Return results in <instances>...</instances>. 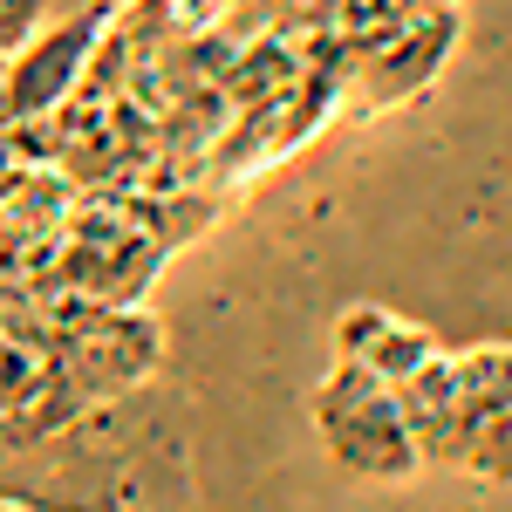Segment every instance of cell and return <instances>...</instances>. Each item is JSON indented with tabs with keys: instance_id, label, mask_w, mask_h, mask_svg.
Here are the masks:
<instances>
[{
	"instance_id": "2",
	"label": "cell",
	"mask_w": 512,
	"mask_h": 512,
	"mask_svg": "<svg viewBox=\"0 0 512 512\" xmlns=\"http://www.w3.org/2000/svg\"><path fill=\"white\" fill-rule=\"evenodd\" d=\"M315 431L328 444V458L355 478H410L417 458V437L403 424V403L396 383H383L376 369L362 362H335L315 390Z\"/></svg>"
},
{
	"instance_id": "11",
	"label": "cell",
	"mask_w": 512,
	"mask_h": 512,
	"mask_svg": "<svg viewBox=\"0 0 512 512\" xmlns=\"http://www.w3.org/2000/svg\"><path fill=\"white\" fill-rule=\"evenodd\" d=\"M0 512H41V506H21V499H0Z\"/></svg>"
},
{
	"instance_id": "5",
	"label": "cell",
	"mask_w": 512,
	"mask_h": 512,
	"mask_svg": "<svg viewBox=\"0 0 512 512\" xmlns=\"http://www.w3.org/2000/svg\"><path fill=\"white\" fill-rule=\"evenodd\" d=\"M396 403H403V424L417 437V458H437V465L465 458V417H458V390H451V355H431L424 369H410L396 383Z\"/></svg>"
},
{
	"instance_id": "3",
	"label": "cell",
	"mask_w": 512,
	"mask_h": 512,
	"mask_svg": "<svg viewBox=\"0 0 512 512\" xmlns=\"http://www.w3.org/2000/svg\"><path fill=\"white\" fill-rule=\"evenodd\" d=\"M117 0H89L76 7L69 21H55V28H35V35L14 48V62H7V76H0V117L7 123H35L48 117L55 103H69L89 76V55H96V41L117 28Z\"/></svg>"
},
{
	"instance_id": "9",
	"label": "cell",
	"mask_w": 512,
	"mask_h": 512,
	"mask_svg": "<svg viewBox=\"0 0 512 512\" xmlns=\"http://www.w3.org/2000/svg\"><path fill=\"white\" fill-rule=\"evenodd\" d=\"M41 14H48V0H0V55H14L21 41L35 35Z\"/></svg>"
},
{
	"instance_id": "10",
	"label": "cell",
	"mask_w": 512,
	"mask_h": 512,
	"mask_svg": "<svg viewBox=\"0 0 512 512\" xmlns=\"http://www.w3.org/2000/svg\"><path fill=\"white\" fill-rule=\"evenodd\" d=\"M21 308H28V301H21V294H14V287H0V328H7V321L21 315Z\"/></svg>"
},
{
	"instance_id": "4",
	"label": "cell",
	"mask_w": 512,
	"mask_h": 512,
	"mask_svg": "<svg viewBox=\"0 0 512 512\" xmlns=\"http://www.w3.org/2000/svg\"><path fill=\"white\" fill-rule=\"evenodd\" d=\"M451 41H458V14H451V7H437V14H424V21H410L403 35L383 41V55L362 62V103L376 110V103H403V96H417V89L437 76V62L451 55Z\"/></svg>"
},
{
	"instance_id": "8",
	"label": "cell",
	"mask_w": 512,
	"mask_h": 512,
	"mask_svg": "<svg viewBox=\"0 0 512 512\" xmlns=\"http://www.w3.org/2000/svg\"><path fill=\"white\" fill-rule=\"evenodd\" d=\"M458 465L472 478H485V485H512V410H492V417L478 424Z\"/></svg>"
},
{
	"instance_id": "1",
	"label": "cell",
	"mask_w": 512,
	"mask_h": 512,
	"mask_svg": "<svg viewBox=\"0 0 512 512\" xmlns=\"http://www.w3.org/2000/svg\"><path fill=\"white\" fill-rule=\"evenodd\" d=\"M0 499L41 512H198L171 390L137 383L130 396L96 403L55 437L0 458Z\"/></svg>"
},
{
	"instance_id": "6",
	"label": "cell",
	"mask_w": 512,
	"mask_h": 512,
	"mask_svg": "<svg viewBox=\"0 0 512 512\" xmlns=\"http://www.w3.org/2000/svg\"><path fill=\"white\" fill-rule=\"evenodd\" d=\"M335 349H342V362L376 369L383 383H403L410 369H424V362L437 355V342L424 335V328L383 315V308H349V315L335 321Z\"/></svg>"
},
{
	"instance_id": "7",
	"label": "cell",
	"mask_w": 512,
	"mask_h": 512,
	"mask_svg": "<svg viewBox=\"0 0 512 512\" xmlns=\"http://www.w3.org/2000/svg\"><path fill=\"white\" fill-rule=\"evenodd\" d=\"M451 390H458V417H465V444H472V431L492 410H512V342L451 355Z\"/></svg>"
}]
</instances>
